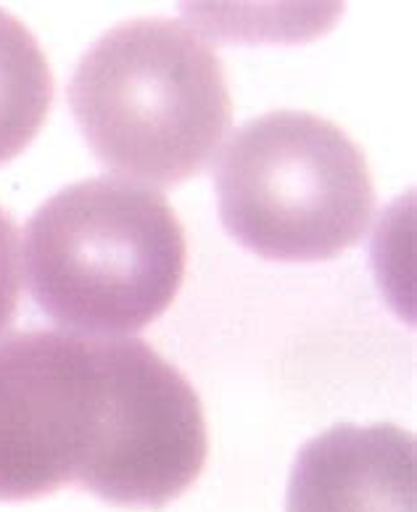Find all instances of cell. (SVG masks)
<instances>
[{"label":"cell","instance_id":"obj_7","mask_svg":"<svg viewBox=\"0 0 417 512\" xmlns=\"http://www.w3.org/2000/svg\"><path fill=\"white\" fill-rule=\"evenodd\" d=\"M24 283V256L19 227L0 206V336L14 322Z\"/></svg>","mask_w":417,"mask_h":512},{"label":"cell","instance_id":"obj_2","mask_svg":"<svg viewBox=\"0 0 417 512\" xmlns=\"http://www.w3.org/2000/svg\"><path fill=\"white\" fill-rule=\"evenodd\" d=\"M69 106L103 167L122 180L172 188L214 161L233 122L225 64L180 19H132L90 45Z\"/></svg>","mask_w":417,"mask_h":512},{"label":"cell","instance_id":"obj_3","mask_svg":"<svg viewBox=\"0 0 417 512\" xmlns=\"http://www.w3.org/2000/svg\"><path fill=\"white\" fill-rule=\"evenodd\" d=\"M183 222L156 188L122 177L82 180L32 214L24 272L45 315L77 333L130 336L183 288Z\"/></svg>","mask_w":417,"mask_h":512},{"label":"cell","instance_id":"obj_5","mask_svg":"<svg viewBox=\"0 0 417 512\" xmlns=\"http://www.w3.org/2000/svg\"><path fill=\"white\" fill-rule=\"evenodd\" d=\"M415 436L396 425H336L293 462L286 512H415Z\"/></svg>","mask_w":417,"mask_h":512},{"label":"cell","instance_id":"obj_1","mask_svg":"<svg viewBox=\"0 0 417 512\" xmlns=\"http://www.w3.org/2000/svg\"><path fill=\"white\" fill-rule=\"evenodd\" d=\"M209 454L201 399L130 336L30 330L0 344V502L66 486L125 510H161Z\"/></svg>","mask_w":417,"mask_h":512},{"label":"cell","instance_id":"obj_4","mask_svg":"<svg viewBox=\"0 0 417 512\" xmlns=\"http://www.w3.org/2000/svg\"><path fill=\"white\" fill-rule=\"evenodd\" d=\"M214 183L227 233L272 262L333 259L365 238L375 214L362 148L307 111H270L238 127Z\"/></svg>","mask_w":417,"mask_h":512},{"label":"cell","instance_id":"obj_6","mask_svg":"<svg viewBox=\"0 0 417 512\" xmlns=\"http://www.w3.org/2000/svg\"><path fill=\"white\" fill-rule=\"evenodd\" d=\"M53 103V74L27 24L0 8V167L27 151Z\"/></svg>","mask_w":417,"mask_h":512}]
</instances>
